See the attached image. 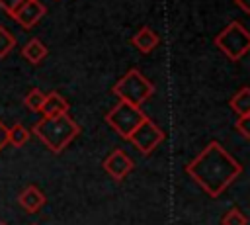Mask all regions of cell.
Wrapping results in <instances>:
<instances>
[{
  "label": "cell",
  "instance_id": "6da1fadb",
  "mask_svg": "<svg viewBox=\"0 0 250 225\" xmlns=\"http://www.w3.org/2000/svg\"><path fill=\"white\" fill-rule=\"evenodd\" d=\"M186 174L209 198H219L242 174V164L219 141H209L186 164Z\"/></svg>",
  "mask_w": 250,
  "mask_h": 225
},
{
  "label": "cell",
  "instance_id": "7a4b0ae2",
  "mask_svg": "<svg viewBox=\"0 0 250 225\" xmlns=\"http://www.w3.org/2000/svg\"><path fill=\"white\" fill-rule=\"evenodd\" d=\"M82 127L68 115H57V117H41L31 133L37 135V139L55 155L62 153L78 135H80Z\"/></svg>",
  "mask_w": 250,
  "mask_h": 225
},
{
  "label": "cell",
  "instance_id": "3957f363",
  "mask_svg": "<svg viewBox=\"0 0 250 225\" xmlns=\"http://www.w3.org/2000/svg\"><path fill=\"white\" fill-rule=\"evenodd\" d=\"M111 92L119 98V102L131 104L135 108H141V104H145L154 94V86L139 68H129L113 84Z\"/></svg>",
  "mask_w": 250,
  "mask_h": 225
},
{
  "label": "cell",
  "instance_id": "277c9868",
  "mask_svg": "<svg viewBox=\"0 0 250 225\" xmlns=\"http://www.w3.org/2000/svg\"><path fill=\"white\" fill-rule=\"evenodd\" d=\"M215 47L225 53L229 61H238L242 59L248 49H250V31L244 27L242 22H230L217 37H215Z\"/></svg>",
  "mask_w": 250,
  "mask_h": 225
},
{
  "label": "cell",
  "instance_id": "5b68a950",
  "mask_svg": "<svg viewBox=\"0 0 250 225\" xmlns=\"http://www.w3.org/2000/svg\"><path fill=\"white\" fill-rule=\"evenodd\" d=\"M146 117V113L141 108H135L131 104L119 102L105 113V123L121 137L129 139V135L141 125V121Z\"/></svg>",
  "mask_w": 250,
  "mask_h": 225
},
{
  "label": "cell",
  "instance_id": "8992f818",
  "mask_svg": "<svg viewBox=\"0 0 250 225\" xmlns=\"http://www.w3.org/2000/svg\"><path fill=\"white\" fill-rule=\"evenodd\" d=\"M164 139H166V133L146 115V117L141 121V125L129 135L127 141H131V143L137 147V151H139L141 155H150Z\"/></svg>",
  "mask_w": 250,
  "mask_h": 225
},
{
  "label": "cell",
  "instance_id": "52a82bcc",
  "mask_svg": "<svg viewBox=\"0 0 250 225\" xmlns=\"http://www.w3.org/2000/svg\"><path fill=\"white\" fill-rule=\"evenodd\" d=\"M135 168V162L133 158L123 151V149H113L105 160H104V170L115 180V182H121L125 180Z\"/></svg>",
  "mask_w": 250,
  "mask_h": 225
},
{
  "label": "cell",
  "instance_id": "ba28073f",
  "mask_svg": "<svg viewBox=\"0 0 250 225\" xmlns=\"http://www.w3.org/2000/svg\"><path fill=\"white\" fill-rule=\"evenodd\" d=\"M47 14L45 6L39 0H25L10 18L18 22V25H21L23 29H31L33 25H37V22Z\"/></svg>",
  "mask_w": 250,
  "mask_h": 225
},
{
  "label": "cell",
  "instance_id": "9c48e42d",
  "mask_svg": "<svg viewBox=\"0 0 250 225\" xmlns=\"http://www.w3.org/2000/svg\"><path fill=\"white\" fill-rule=\"evenodd\" d=\"M18 202H20V205H21L25 211H29V213H37V211L45 205L47 198H45V194H43L35 184H29V186H25V188L20 192Z\"/></svg>",
  "mask_w": 250,
  "mask_h": 225
},
{
  "label": "cell",
  "instance_id": "30bf717a",
  "mask_svg": "<svg viewBox=\"0 0 250 225\" xmlns=\"http://www.w3.org/2000/svg\"><path fill=\"white\" fill-rule=\"evenodd\" d=\"M68 110H70V104L66 98H62L59 92H49L45 96V102L39 113H43V117H57V115L68 113Z\"/></svg>",
  "mask_w": 250,
  "mask_h": 225
},
{
  "label": "cell",
  "instance_id": "8fae6325",
  "mask_svg": "<svg viewBox=\"0 0 250 225\" xmlns=\"http://www.w3.org/2000/svg\"><path fill=\"white\" fill-rule=\"evenodd\" d=\"M131 45L135 49H139L141 53H150L152 49H156L160 45V35L154 33L148 25H143L133 37H131Z\"/></svg>",
  "mask_w": 250,
  "mask_h": 225
},
{
  "label": "cell",
  "instance_id": "7c38bea8",
  "mask_svg": "<svg viewBox=\"0 0 250 225\" xmlns=\"http://www.w3.org/2000/svg\"><path fill=\"white\" fill-rule=\"evenodd\" d=\"M49 55V49L45 47V43L39 37H31L23 47H21V57L31 63V65H39L45 57Z\"/></svg>",
  "mask_w": 250,
  "mask_h": 225
},
{
  "label": "cell",
  "instance_id": "4fadbf2b",
  "mask_svg": "<svg viewBox=\"0 0 250 225\" xmlns=\"http://www.w3.org/2000/svg\"><path fill=\"white\" fill-rule=\"evenodd\" d=\"M229 106L234 113L240 115H250V88L248 86H242L230 100H229Z\"/></svg>",
  "mask_w": 250,
  "mask_h": 225
},
{
  "label": "cell",
  "instance_id": "5bb4252c",
  "mask_svg": "<svg viewBox=\"0 0 250 225\" xmlns=\"http://www.w3.org/2000/svg\"><path fill=\"white\" fill-rule=\"evenodd\" d=\"M29 137H31V131L25 127V125H21V123H14L12 127H8V135H6V141H8V145H12V147H23L27 141H29Z\"/></svg>",
  "mask_w": 250,
  "mask_h": 225
},
{
  "label": "cell",
  "instance_id": "9a60e30c",
  "mask_svg": "<svg viewBox=\"0 0 250 225\" xmlns=\"http://www.w3.org/2000/svg\"><path fill=\"white\" fill-rule=\"evenodd\" d=\"M43 102H45V94H43L39 88H31V90L25 94V98H23V104H25V108H27L29 112H41Z\"/></svg>",
  "mask_w": 250,
  "mask_h": 225
},
{
  "label": "cell",
  "instance_id": "2e32d148",
  "mask_svg": "<svg viewBox=\"0 0 250 225\" xmlns=\"http://www.w3.org/2000/svg\"><path fill=\"white\" fill-rule=\"evenodd\" d=\"M14 47H16V37L4 25H0V59H4Z\"/></svg>",
  "mask_w": 250,
  "mask_h": 225
},
{
  "label": "cell",
  "instance_id": "e0dca14e",
  "mask_svg": "<svg viewBox=\"0 0 250 225\" xmlns=\"http://www.w3.org/2000/svg\"><path fill=\"white\" fill-rule=\"evenodd\" d=\"M221 225H248V219L238 207H232L223 215Z\"/></svg>",
  "mask_w": 250,
  "mask_h": 225
},
{
  "label": "cell",
  "instance_id": "ac0fdd59",
  "mask_svg": "<svg viewBox=\"0 0 250 225\" xmlns=\"http://www.w3.org/2000/svg\"><path fill=\"white\" fill-rule=\"evenodd\" d=\"M248 121H250V115H240L234 123V129L244 137V139H250V129H248Z\"/></svg>",
  "mask_w": 250,
  "mask_h": 225
},
{
  "label": "cell",
  "instance_id": "d6986e66",
  "mask_svg": "<svg viewBox=\"0 0 250 225\" xmlns=\"http://www.w3.org/2000/svg\"><path fill=\"white\" fill-rule=\"evenodd\" d=\"M25 0H0V10H4L8 16H12Z\"/></svg>",
  "mask_w": 250,
  "mask_h": 225
},
{
  "label": "cell",
  "instance_id": "ffe728a7",
  "mask_svg": "<svg viewBox=\"0 0 250 225\" xmlns=\"http://www.w3.org/2000/svg\"><path fill=\"white\" fill-rule=\"evenodd\" d=\"M6 135H8V127H6V125L0 121V151H2V149L8 145V141H6Z\"/></svg>",
  "mask_w": 250,
  "mask_h": 225
},
{
  "label": "cell",
  "instance_id": "44dd1931",
  "mask_svg": "<svg viewBox=\"0 0 250 225\" xmlns=\"http://www.w3.org/2000/svg\"><path fill=\"white\" fill-rule=\"evenodd\" d=\"M234 4L244 12V14H248L250 12V6H248V0H234Z\"/></svg>",
  "mask_w": 250,
  "mask_h": 225
},
{
  "label": "cell",
  "instance_id": "7402d4cb",
  "mask_svg": "<svg viewBox=\"0 0 250 225\" xmlns=\"http://www.w3.org/2000/svg\"><path fill=\"white\" fill-rule=\"evenodd\" d=\"M0 225H8V223H4V221H0Z\"/></svg>",
  "mask_w": 250,
  "mask_h": 225
},
{
  "label": "cell",
  "instance_id": "603a6c76",
  "mask_svg": "<svg viewBox=\"0 0 250 225\" xmlns=\"http://www.w3.org/2000/svg\"><path fill=\"white\" fill-rule=\"evenodd\" d=\"M31 225H37V223H31Z\"/></svg>",
  "mask_w": 250,
  "mask_h": 225
}]
</instances>
